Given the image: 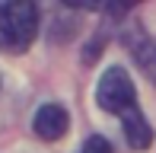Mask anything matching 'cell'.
<instances>
[{
  "mask_svg": "<svg viewBox=\"0 0 156 153\" xmlns=\"http://www.w3.org/2000/svg\"><path fill=\"white\" fill-rule=\"evenodd\" d=\"M131 51H134V58L144 64V70H150V76L156 80V45L150 38H140V41H131Z\"/></svg>",
  "mask_w": 156,
  "mask_h": 153,
  "instance_id": "obj_4",
  "label": "cell"
},
{
  "mask_svg": "<svg viewBox=\"0 0 156 153\" xmlns=\"http://www.w3.org/2000/svg\"><path fill=\"white\" fill-rule=\"evenodd\" d=\"M38 6L29 0H6L0 3V48L6 51H26L38 32Z\"/></svg>",
  "mask_w": 156,
  "mask_h": 153,
  "instance_id": "obj_2",
  "label": "cell"
},
{
  "mask_svg": "<svg viewBox=\"0 0 156 153\" xmlns=\"http://www.w3.org/2000/svg\"><path fill=\"white\" fill-rule=\"evenodd\" d=\"M32 128L41 141H61L70 128V118H67V109L61 102H45V105L35 112L32 118Z\"/></svg>",
  "mask_w": 156,
  "mask_h": 153,
  "instance_id": "obj_3",
  "label": "cell"
},
{
  "mask_svg": "<svg viewBox=\"0 0 156 153\" xmlns=\"http://www.w3.org/2000/svg\"><path fill=\"white\" fill-rule=\"evenodd\" d=\"M76 153H112V144L105 141L102 134H93V137H86V141H83V147L76 150Z\"/></svg>",
  "mask_w": 156,
  "mask_h": 153,
  "instance_id": "obj_5",
  "label": "cell"
},
{
  "mask_svg": "<svg viewBox=\"0 0 156 153\" xmlns=\"http://www.w3.org/2000/svg\"><path fill=\"white\" fill-rule=\"evenodd\" d=\"M96 102L108 115L121 118L124 137L134 150H147L153 144V128L137 105V89H134V80L127 76L124 67H108L102 73V80L96 86Z\"/></svg>",
  "mask_w": 156,
  "mask_h": 153,
  "instance_id": "obj_1",
  "label": "cell"
}]
</instances>
